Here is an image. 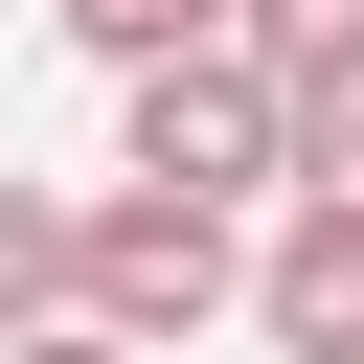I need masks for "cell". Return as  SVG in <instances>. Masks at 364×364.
Instances as JSON below:
<instances>
[{"label":"cell","instance_id":"6da1fadb","mask_svg":"<svg viewBox=\"0 0 364 364\" xmlns=\"http://www.w3.org/2000/svg\"><path fill=\"white\" fill-rule=\"evenodd\" d=\"M68 318H114L136 364H182L205 318H250V228H228V205L114 182V205H68Z\"/></svg>","mask_w":364,"mask_h":364},{"label":"cell","instance_id":"7a4b0ae2","mask_svg":"<svg viewBox=\"0 0 364 364\" xmlns=\"http://www.w3.org/2000/svg\"><path fill=\"white\" fill-rule=\"evenodd\" d=\"M114 182H159V205H273V68L250 46H159V68H114Z\"/></svg>","mask_w":364,"mask_h":364},{"label":"cell","instance_id":"3957f363","mask_svg":"<svg viewBox=\"0 0 364 364\" xmlns=\"http://www.w3.org/2000/svg\"><path fill=\"white\" fill-rule=\"evenodd\" d=\"M250 341L273 364H364V205H273L250 228Z\"/></svg>","mask_w":364,"mask_h":364},{"label":"cell","instance_id":"277c9868","mask_svg":"<svg viewBox=\"0 0 364 364\" xmlns=\"http://www.w3.org/2000/svg\"><path fill=\"white\" fill-rule=\"evenodd\" d=\"M273 205H364V46L273 68Z\"/></svg>","mask_w":364,"mask_h":364},{"label":"cell","instance_id":"5b68a950","mask_svg":"<svg viewBox=\"0 0 364 364\" xmlns=\"http://www.w3.org/2000/svg\"><path fill=\"white\" fill-rule=\"evenodd\" d=\"M68 318V182H0V341Z\"/></svg>","mask_w":364,"mask_h":364},{"label":"cell","instance_id":"8992f818","mask_svg":"<svg viewBox=\"0 0 364 364\" xmlns=\"http://www.w3.org/2000/svg\"><path fill=\"white\" fill-rule=\"evenodd\" d=\"M91 68H159V46H228V0H46Z\"/></svg>","mask_w":364,"mask_h":364},{"label":"cell","instance_id":"52a82bcc","mask_svg":"<svg viewBox=\"0 0 364 364\" xmlns=\"http://www.w3.org/2000/svg\"><path fill=\"white\" fill-rule=\"evenodd\" d=\"M228 46H250V68H341V46H364V0H228Z\"/></svg>","mask_w":364,"mask_h":364},{"label":"cell","instance_id":"ba28073f","mask_svg":"<svg viewBox=\"0 0 364 364\" xmlns=\"http://www.w3.org/2000/svg\"><path fill=\"white\" fill-rule=\"evenodd\" d=\"M0 364H136V341H114V318H23Z\"/></svg>","mask_w":364,"mask_h":364}]
</instances>
